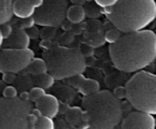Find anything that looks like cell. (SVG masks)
Instances as JSON below:
<instances>
[{
    "label": "cell",
    "mask_w": 156,
    "mask_h": 129,
    "mask_svg": "<svg viewBox=\"0 0 156 129\" xmlns=\"http://www.w3.org/2000/svg\"><path fill=\"white\" fill-rule=\"evenodd\" d=\"M114 67L123 72H137L156 59V34L150 30L124 33L109 46Z\"/></svg>",
    "instance_id": "cell-1"
},
{
    "label": "cell",
    "mask_w": 156,
    "mask_h": 129,
    "mask_svg": "<svg viewBox=\"0 0 156 129\" xmlns=\"http://www.w3.org/2000/svg\"><path fill=\"white\" fill-rule=\"evenodd\" d=\"M103 13L114 27L127 33L144 30L156 18L155 0H119L103 8Z\"/></svg>",
    "instance_id": "cell-2"
},
{
    "label": "cell",
    "mask_w": 156,
    "mask_h": 129,
    "mask_svg": "<svg viewBox=\"0 0 156 129\" xmlns=\"http://www.w3.org/2000/svg\"><path fill=\"white\" fill-rule=\"evenodd\" d=\"M82 108L86 112L89 127L112 129L121 122L123 108L120 100L109 90H99L84 97Z\"/></svg>",
    "instance_id": "cell-3"
},
{
    "label": "cell",
    "mask_w": 156,
    "mask_h": 129,
    "mask_svg": "<svg viewBox=\"0 0 156 129\" xmlns=\"http://www.w3.org/2000/svg\"><path fill=\"white\" fill-rule=\"evenodd\" d=\"M43 58L47 62L48 71L56 80H66L82 74L86 68L83 53L78 48H72L53 43L44 49Z\"/></svg>",
    "instance_id": "cell-4"
},
{
    "label": "cell",
    "mask_w": 156,
    "mask_h": 129,
    "mask_svg": "<svg viewBox=\"0 0 156 129\" xmlns=\"http://www.w3.org/2000/svg\"><path fill=\"white\" fill-rule=\"evenodd\" d=\"M126 100L136 110L156 115V74L139 71L126 82Z\"/></svg>",
    "instance_id": "cell-5"
},
{
    "label": "cell",
    "mask_w": 156,
    "mask_h": 129,
    "mask_svg": "<svg viewBox=\"0 0 156 129\" xmlns=\"http://www.w3.org/2000/svg\"><path fill=\"white\" fill-rule=\"evenodd\" d=\"M32 110L30 101L18 97L0 98V129L29 128L28 117Z\"/></svg>",
    "instance_id": "cell-6"
},
{
    "label": "cell",
    "mask_w": 156,
    "mask_h": 129,
    "mask_svg": "<svg viewBox=\"0 0 156 129\" xmlns=\"http://www.w3.org/2000/svg\"><path fill=\"white\" fill-rule=\"evenodd\" d=\"M68 8V0H44L34 15L35 24L42 27H59L66 18Z\"/></svg>",
    "instance_id": "cell-7"
},
{
    "label": "cell",
    "mask_w": 156,
    "mask_h": 129,
    "mask_svg": "<svg viewBox=\"0 0 156 129\" xmlns=\"http://www.w3.org/2000/svg\"><path fill=\"white\" fill-rule=\"evenodd\" d=\"M34 58V53L29 48H5L0 52V72H21L27 68Z\"/></svg>",
    "instance_id": "cell-8"
},
{
    "label": "cell",
    "mask_w": 156,
    "mask_h": 129,
    "mask_svg": "<svg viewBox=\"0 0 156 129\" xmlns=\"http://www.w3.org/2000/svg\"><path fill=\"white\" fill-rule=\"evenodd\" d=\"M155 126V119L152 114L140 110L128 114L121 123V127L124 129H153Z\"/></svg>",
    "instance_id": "cell-9"
},
{
    "label": "cell",
    "mask_w": 156,
    "mask_h": 129,
    "mask_svg": "<svg viewBox=\"0 0 156 129\" xmlns=\"http://www.w3.org/2000/svg\"><path fill=\"white\" fill-rule=\"evenodd\" d=\"M66 81L74 89L78 90L84 97L91 95L100 90V83L98 81L94 79L87 78L82 73L66 79Z\"/></svg>",
    "instance_id": "cell-10"
},
{
    "label": "cell",
    "mask_w": 156,
    "mask_h": 129,
    "mask_svg": "<svg viewBox=\"0 0 156 129\" xmlns=\"http://www.w3.org/2000/svg\"><path fill=\"white\" fill-rule=\"evenodd\" d=\"M44 0H15L13 14L17 18H27L34 16L36 9L41 7Z\"/></svg>",
    "instance_id": "cell-11"
},
{
    "label": "cell",
    "mask_w": 156,
    "mask_h": 129,
    "mask_svg": "<svg viewBox=\"0 0 156 129\" xmlns=\"http://www.w3.org/2000/svg\"><path fill=\"white\" fill-rule=\"evenodd\" d=\"M35 106L43 115L53 118L59 113V101L56 96L45 93L35 102Z\"/></svg>",
    "instance_id": "cell-12"
},
{
    "label": "cell",
    "mask_w": 156,
    "mask_h": 129,
    "mask_svg": "<svg viewBox=\"0 0 156 129\" xmlns=\"http://www.w3.org/2000/svg\"><path fill=\"white\" fill-rule=\"evenodd\" d=\"M65 120L69 125L73 127H79V128H88V118H87L86 112L83 108L74 106L70 107L65 114Z\"/></svg>",
    "instance_id": "cell-13"
},
{
    "label": "cell",
    "mask_w": 156,
    "mask_h": 129,
    "mask_svg": "<svg viewBox=\"0 0 156 129\" xmlns=\"http://www.w3.org/2000/svg\"><path fill=\"white\" fill-rule=\"evenodd\" d=\"M30 36L27 31L23 29H18L13 31L9 38L5 39L3 42L5 48L24 49L28 48L30 45Z\"/></svg>",
    "instance_id": "cell-14"
},
{
    "label": "cell",
    "mask_w": 156,
    "mask_h": 129,
    "mask_svg": "<svg viewBox=\"0 0 156 129\" xmlns=\"http://www.w3.org/2000/svg\"><path fill=\"white\" fill-rule=\"evenodd\" d=\"M86 16L85 9L80 5H73L68 8L66 18L70 23L74 24H79L85 20Z\"/></svg>",
    "instance_id": "cell-15"
},
{
    "label": "cell",
    "mask_w": 156,
    "mask_h": 129,
    "mask_svg": "<svg viewBox=\"0 0 156 129\" xmlns=\"http://www.w3.org/2000/svg\"><path fill=\"white\" fill-rule=\"evenodd\" d=\"M13 0H0V25L9 22L13 17Z\"/></svg>",
    "instance_id": "cell-16"
},
{
    "label": "cell",
    "mask_w": 156,
    "mask_h": 129,
    "mask_svg": "<svg viewBox=\"0 0 156 129\" xmlns=\"http://www.w3.org/2000/svg\"><path fill=\"white\" fill-rule=\"evenodd\" d=\"M29 73L34 76L39 75V74H44L48 71V67H47V62L44 59H40V58H34L33 60L30 62V65L27 67Z\"/></svg>",
    "instance_id": "cell-17"
},
{
    "label": "cell",
    "mask_w": 156,
    "mask_h": 129,
    "mask_svg": "<svg viewBox=\"0 0 156 129\" xmlns=\"http://www.w3.org/2000/svg\"><path fill=\"white\" fill-rule=\"evenodd\" d=\"M56 93L59 98L61 99L62 102L65 103H68L73 100L74 99L76 93H75L74 88L70 85L66 86L63 84H59L56 86Z\"/></svg>",
    "instance_id": "cell-18"
},
{
    "label": "cell",
    "mask_w": 156,
    "mask_h": 129,
    "mask_svg": "<svg viewBox=\"0 0 156 129\" xmlns=\"http://www.w3.org/2000/svg\"><path fill=\"white\" fill-rule=\"evenodd\" d=\"M34 77V83L36 86L41 87L44 90L52 87L54 85L55 80H56L50 72L44 73V74L36 75Z\"/></svg>",
    "instance_id": "cell-19"
},
{
    "label": "cell",
    "mask_w": 156,
    "mask_h": 129,
    "mask_svg": "<svg viewBox=\"0 0 156 129\" xmlns=\"http://www.w3.org/2000/svg\"><path fill=\"white\" fill-rule=\"evenodd\" d=\"M36 129H53L55 128V123L53 118L47 115H41L37 118L34 124Z\"/></svg>",
    "instance_id": "cell-20"
},
{
    "label": "cell",
    "mask_w": 156,
    "mask_h": 129,
    "mask_svg": "<svg viewBox=\"0 0 156 129\" xmlns=\"http://www.w3.org/2000/svg\"><path fill=\"white\" fill-rule=\"evenodd\" d=\"M122 32L117 28H111L108 30L105 34V39L106 42H109L110 44L115 43L119 40L122 36Z\"/></svg>",
    "instance_id": "cell-21"
},
{
    "label": "cell",
    "mask_w": 156,
    "mask_h": 129,
    "mask_svg": "<svg viewBox=\"0 0 156 129\" xmlns=\"http://www.w3.org/2000/svg\"><path fill=\"white\" fill-rule=\"evenodd\" d=\"M30 93V102H35L37 101L39 99H41L45 93V90L44 88L41 87L36 86L35 87H33L29 92Z\"/></svg>",
    "instance_id": "cell-22"
},
{
    "label": "cell",
    "mask_w": 156,
    "mask_h": 129,
    "mask_svg": "<svg viewBox=\"0 0 156 129\" xmlns=\"http://www.w3.org/2000/svg\"><path fill=\"white\" fill-rule=\"evenodd\" d=\"M2 95L5 98H15L18 97V91L15 87L9 85L3 89Z\"/></svg>",
    "instance_id": "cell-23"
},
{
    "label": "cell",
    "mask_w": 156,
    "mask_h": 129,
    "mask_svg": "<svg viewBox=\"0 0 156 129\" xmlns=\"http://www.w3.org/2000/svg\"><path fill=\"white\" fill-rule=\"evenodd\" d=\"M45 28L43 30H41V34L40 36L43 38L44 39H50L51 40L52 38L55 36V33H56V30L54 28L56 27H44Z\"/></svg>",
    "instance_id": "cell-24"
},
{
    "label": "cell",
    "mask_w": 156,
    "mask_h": 129,
    "mask_svg": "<svg viewBox=\"0 0 156 129\" xmlns=\"http://www.w3.org/2000/svg\"><path fill=\"white\" fill-rule=\"evenodd\" d=\"M35 24V20L34 16L27 18H21V21H20V28L18 29H28L33 27Z\"/></svg>",
    "instance_id": "cell-25"
},
{
    "label": "cell",
    "mask_w": 156,
    "mask_h": 129,
    "mask_svg": "<svg viewBox=\"0 0 156 129\" xmlns=\"http://www.w3.org/2000/svg\"><path fill=\"white\" fill-rule=\"evenodd\" d=\"M0 30H1V32L2 33V36L5 39L9 38L12 34V33H13L12 26L8 24V23L0 25Z\"/></svg>",
    "instance_id": "cell-26"
},
{
    "label": "cell",
    "mask_w": 156,
    "mask_h": 129,
    "mask_svg": "<svg viewBox=\"0 0 156 129\" xmlns=\"http://www.w3.org/2000/svg\"><path fill=\"white\" fill-rule=\"evenodd\" d=\"M2 80L5 83L11 85L15 83V80H16V75H15L16 74L15 73L5 72L2 73Z\"/></svg>",
    "instance_id": "cell-27"
},
{
    "label": "cell",
    "mask_w": 156,
    "mask_h": 129,
    "mask_svg": "<svg viewBox=\"0 0 156 129\" xmlns=\"http://www.w3.org/2000/svg\"><path fill=\"white\" fill-rule=\"evenodd\" d=\"M94 1L97 5L100 6L102 8H106L114 5L119 0H94Z\"/></svg>",
    "instance_id": "cell-28"
},
{
    "label": "cell",
    "mask_w": 156,
    "mask_h": 129,
    "mask_svg": "<svg viewBox=\"0 0 156 129\" xmlns=\"http://www.w3.org/2000/svg\"><path fill=\"white\" fill-rule=\"evenodd\" d=\"M116 97L119 100H122L126 97V90L125 87H117L115 90H114V93Z\"/></svg>",
    "instance_id": "cell-29"
},
{
    "label": "cell",
    "mask_w": 156,
    "mask_h": 129,
    "mask_svg": "<svg viewBox=\"0 0 156 129\" xmlns=\"http://www.w3.org/2000/svg\"><path fill=\"white\" fill-rule=\"evenodd\" d=\"M27 33L29 35L30 39H37L40 36V34H41V32L39 31V30L37 27H34V26L30 28H28Z\"/></svg>",
    "instance_id": "cell-30"
},
{
    "label": "cell",
    "mask_w": 156,
    "mask_h": 129,
    "mask_svg": "<svg viewBox=\"0 0 156 129\" xmlns=\"http://www.w3.org/2000/svg\"><path fill=\"white\" fill-rule=\"evenodd\" d=\"M70 109V106L68 103L65 102L59 101V112H60L62 115H65L67 112V111Z\"/></svg>",
    "instance_id": "cell-31"
},
{
    "label": "cell",
    "mask_w": 156,
    "mask_h": 129,
    "mask_svg": "<svg viewBox=\"0 0 156 129\" xmlns=\"http://www.w3.org/2000/svg\"><path fill=\"white\" fill-rule=\"evenodd\" d=\"M53 42H52L50 39H44V40L41 42V47H44L45 49H47L50 48V47L53 46Z\"/></svg>",
    "instance_id": "cell-32"
},
{
    "label": "cell",
    "mask_w": 156,
    "mask_h": 129,
    "mask_svg": "<svg viewBox=\"0 0 156 129\" xmlns=\"http://www.w3.org/2000/svg\"><path fill=\"white\" fill-rule=\"evenodd\" d=\"M20 98L25 101H30V93L29 92H22L20 95Z\"/></svg>",
    "instance_id": "cell-33"
},
{
    "label": "cell",
    "mask_w": 156,
    "mask_h": 129,
    "mask_svg": "<svg viewBox=\"0 0 156 129\" xmlns=\"http://www.w3.org/2000/svg\"><path fill=\"white\" fill-rule=\"evenodd\" d=\"M4 40H5V39H4V37H3V36H2V33L1 30H0V48H1V47L3 46V42H4Z\"/></svg>",
    "instance_id": "cell-34"
},
{
    "label": "cell",
    "mask_w": 156,
    "mask_h": 129,
    "mask_svg": "<svg viewBox=\"0 0 156 129\" xmlns=\"http://www.w3.org/2000/svg\"><path fill=\"white\" fill-rule=\"evenodd\" d=\"M154 70H155V71L156 72V59H155V61H154Z\"/></svg>",
    "instance_id": "cell-35"
}]
</instances>
